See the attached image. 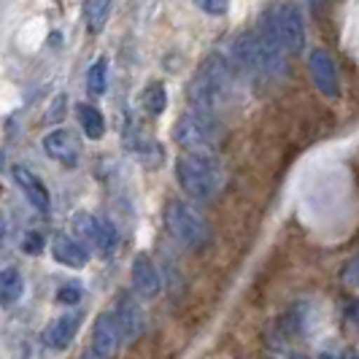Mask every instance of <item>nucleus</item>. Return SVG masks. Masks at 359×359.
<instances>
[{"label":"nucleus","instance_id":"nucleus-1","mask_svg":"<svg viewBox=\"0 0 359 359\" xmlns=\"http://www.w3.org/2000/svg\"><path fill=\"white\" fill-rule=\"evenodd\" d=\"M176 179H179L181 189L192 200H214L222 195L224 184H227V173L224 165L219 162L216 154L211 151H189L181 154L176 160Z\"/></svg>","mask_w":359,"mask_h":359},{"label":"nucleus","instance_id":"nucleus-2","mask_svg":"<svg viewBox=\"0 0 359 359\" xmlns=\"http://www.w3.org/2000/svg\"><path fill=\"white\" fill-rule=\"evenodd\" d=\"M230 90H233V68H230V62L224 57H219V54H211L195 71L192 81H189L192 111L216 114L227 103Z\"/></svg>","mask_w":359,"mask_h":359},{"label":"nucleus","instance_id":"nucleus-3","mask_svg":"<svg viewBox=\"0 0 359 359\" xmlns=\"http://www.w3.org/2000/svg\"><path fill=\"white\" fill-rule=\"evenodd\" d=\"M222 138H224V130L219 125L216 114L189 111L173 127V141L189 151H211L214 154V149H219Z\"/></svg>","mask_w":359,"mask_h":359},{"label":"nucleus","instance_id":"nucleus-4","mask_svg":"<svg viewBox=\"0 0 359 359\" xmlns=\"http://www.w3.org/2000/svg\"><path fill=\"white\" fill-rule=\"evenodd\" d=\"M165 224H168L170 235L179 241L181 246H187L192 252L205 249V243L211 241L208 222L198 211H192L187 203H181V200H170L168 203V208H165Z\"/></svg>","mask_w":359,"mask_h":359},{"label":"nucleus","instance_id":"nucleus-5","mask_svg":"<svg viewBox=\"0 0 359 359\" xmlns=\"http://www.w3.org/2000/svg\"><path fill=\"white\" fill-rule=\"evenodd\" d=\"M276 30L287 54H300L306 49V22L297 3H281L276 8Z\"/></svg>","mask_w":359,"mask_h":359},{"label":"nucleus","instance_id":"nucleus-6","mask_svg":"<svg viewBox=\"0 0 359 359\" xmlns=\"http://www.w3.org/2000/svg\"><path fill=\"white\" fill-rule=\"evenodd\" d=\"M114 322L119 327V338H122L127 346L138 343V338L144 335V327H146L144 308H141V303H138L130 292H122V294H119L116 308H114Z\"/></svg>","mask_w":359,"mask_h":359},{"label":"nucleus","instance_id":"nucleus-7","mask_svg":"<svg viewBox=\"0 0 359 359\" xmlns=\"http://www.w3.org/2000/svg\"><path fill=\"white\" fill-rule=\"evenodd\" d=\"M308 71L311 79L316 84V90L322 92L324 97L330 100H338L341 97V79H338V68L332 62V57L324 52V49H313L308 57Z\"/></svg>","mask_w":359,"mask_h":359},{"label":"nucleus","instance_id":"nucleus-8","mask_svg":"<svg viewBox=\"0 0 359 359\" xmlns=\"http://www.w3.org/2000/svg\"><path fill=\"white\" fill-rule=\"evenodd\" d=\"M11 176H14L19 189L25 192V198L30 200V205L38 208L41 214H49V208H52V198H49V189L43 187V181L38 179L30 168H25V165H17V168L11 170Z\"/></svg>","mask_w":359,"mask_h":359},{"label":"nucleus","instance_id":"nucleus-9","mask_svg":"<svg viewBox=\"0 0 359 359\" xmlns=\"http://www.w3.org/2000/svg\"><path fill=\"white\" fill-rule=\"evenodd\" d=\"M119 327L114 322V313H100L95 319V327H92V351L100 354V357L111 359L119 348Z\"/></svg>","mask_w":359,"mask_h":359},{"label":"nucleus","instance_id":"nucleus-10","mask_svg":"<svg viewBox=\"0 0 359 359\" xmlns=\"http://www.w3.org/2000/svg\"><path fill=\"white\" fill-rule=\"evenodd\" d=\"M79 327H81V313H65V316H60V319H54L52 324H46V330H43V343L54 348V351H65L68 346L73 343L76 338V332H79Z\"/></svg>","mask_w":359,"mask_h":359},{"label":"nucleus","instance_id":"nucleus-11","mask_svg":"<svg viewBox=\"0 0 359 359\" xmlns=\"http://www.w3.org/2000/svg\"><path fill=\"white\" fill-rule=\"evenodd\" d=\"M43 151L46 157H52L54 162L73 168L79 162V146L73 144V135L68 130H52L46 138H43Z\"/></svg>","mask_w":359,"mask_h":359},{"label":"nucleus","instance_id":"nucleus-12","mask_svg":"<svg viewBox=\"0 0 359 359\" xmlns=\"http://www.w3.org/2000/svg\"><path fill=\"white\" fill-rule=\"evenodd\" d=\"M52 257L60 265H68V268H84L90 262V252L81 241H76L71 235H57L52 241Z\"/></svg>","mask_w":359,"mask_h":359},{"label":"nucleus","instance_id":"nucleus-13","mask_svg":"<svg viewBox=\"0 0 359 359\" xmlns=\"http://www.w3.org/2000/svg\"><path fill=\"white\" fill-rule=\"evenodd\" d=\"M133 287L141 297H157L160 294V273L154 268L151 257L138 254L133 262Z\"/></svg>","mask_w":359,"mask_h":359},{"label":"nucleus","instance_id":"nucleus-14","mask_svg":"<svg viewBox=\"0 0 359 359\" xmlns=\"http://www.w3.org/2000/svg\"><path fill=\"white\" fill-rule=\"evenodd\" d=\"M233 60L238 62V68H243L246 73H262L259 43H257V36H254V30H252V33H243V36L235 38Z\"/></svg>","mask_w":359,"mask_h":359},{"label":"nucleus","instance_id":"nucleus-15","mask_svg":"<svg viewBox=\"0 0 359 359\" xmlns=\"http://www.w3.org/2000/svg\"><path fill=\"white\" fill-rule=\"evenodd\" d=\"M25 292V278L17 268H6L0 273V306L8 308L22 300Z\"/></svg>","mask_w":359,"mask_h":359},{"label":"nucleus","instance_id":"nucleus-16","mask_svg":"<svg viewBox=\"0 0 359 359\" xmlns=\"http://www.w3.org/2000/svg\"><path fill=\"white\" fill-rule=\"evenodd\" d=\"M76 114H79L81 130H84V135H87L90 141H100V138L106 135V119H103V114L95 106H87V103H84V106L76 108Z\"/></svg>","mask_w":359,"mask_h":359},{"label":"nucleus","instance_id":"nucleus-17","mask_svg":"<svg viewBox=\"0 0 359 359\" xmlns=\"http://www.w3.org/2000/svg\"><path fill=\"white\" fill-rule=\"evenodd\" d=\"M108 11H111V0H87V6H84V17H87L90 33L97 36V33L106 27Z\"/></svg>","mask_w":359,"mask_h":359},{"label":"nucleus","instance_id":"nucleus-18","mask_svg":"<svg viewBox=\"0 0 359 359\" xmlns=\"http://www.w3.org/2000/svg\"><path fill=\"white\" fill-rule=\"evenodd\" d=\"M141 106H144L146 114H151V116H160L165 106H168V92L162 84H149L144 92H141Z\"/></svg>","mask_w":359,"mask_h":359},{"label":"nucleus","instance_id":"nucleus-19","mask_svg":"<svg viewBox=\"0 0 359 359\" xmlns=\"http://www.w3.org/2000/svg\"><path fill=\"white\" fill-rule=\"evenodd\" d=\"M108 90V62L106 60H97L92 62L90 73H87V92L92 97H103Z\"/></svg>","mask_w":359,"mask_h":359},{"label":"nucleus","instance_id":"nucleus-20","mask_svg":"<svg viewBox=\"0 0 359 359\" xmlns=\"http://www.w3.org/2000/svg\"><path fill=\"white\" fill-rule=\"evenodd\" d=\"M71 227L81 235L84 241L95 243V235H97V227H100V219L97 216L87 214V211H79V214L71 216Z\"/></svg>","mask_w":359,"mask_h":359},{"label":"nucleus","instance_id":"nucleus-21","mask_svg":"<svg viewBox=\"0 0 359 359\" xmlns=\"http://www.w3.org/2000/svg\"><path fill=\"white\" fill-rule=\"evenodd\" d=\"M97 254H108L114 252V246H116V230H114V224L108 222V219H100V227H97V235H95V243H92Z\"/></svg>","mask_w":359,"mask_h":359},{"label":"nucleus","instance_id":"nucleus-22","mask_svg":"<svg viewBox=\"0 0 359 359\" xmlns=\"http://www.w3.org/2000/svg\"><path fill=\"white\" fill-rule=\"evenodd\" d=\"M81 297H84L81 284H62L57 289V303H62V306H76V303H81Z\"/></svg>","mask_w":359,"mask_h":359},{"label":"nucleus","instance_id":"nucleus-23","mask_svg":"<svg viewBox=\"0 0 359 359\" xmlns=\"http://www.w3.org/2000/svg\"><path fill=\"white\" fill-rule=\"evenodd\" d=\"M200 11H205V14H211V17H224L227 14V0H198Z\"/></svg>","mask_w":359,"mask_h":359},{"label":"nucleus","instance_id":"nucleus-24","mask_svg":"<svg viewBox=\"0 0 359 359\" xmlns=\"http://www.w3.org/2000/svg\"><path fill=\"white\" fill-rule=\"evenodd\" d=\"M41 246H43V238L38 233H30L27 238H25V243H22V249L27 254H38L41 252Z\"/></svg>","mask_w":359,"mask_h":359},{"label":"nucleus","instance_id":"nucleus-25","mask_svg":"<svg viewBox=\"0 0 359 359\" xmlns=\"http://www.w3.org/2000/svg\"><path fill=\"white\" fill-rule=\"evenodd\" d=\"M354 270H357V262L351 259V262H348V273H346V281H348V284H354V281H357V276H354Z\"/></svg>","mask_w":359,"mask_h":359},{"label":"nucleus","instance_id":"nucleus-26","mask_svg":"<svg viewBox=\"0 0 359 359\" xmlns=\"http://www.w3.org/2000/svg\"><path fill=\"white\" fill-rule=\"evenodd\" d=\"M81 359H106V357H100V354H95V351H90V354H84Z\"/></svg>","mask_w":359,"mask_h":359},{"label":"nucleus","instance_id":"nucleus-27","mask_svg":"<svg viewBox=\"0 0 359 359\" xmlns=\"http://www.w3.org/2000/svg\"><path fill=\"white\" fill-rule=\"evenodd\" d=\"M311 6H313V8H319V6H324V0H311Z\"/></svg>","mask_w":359,"mask_h":359},{"label":"nucleus","instance_id":"nucleus-28","mask_svg":"<svg viewBox=\"0 0 359 359\" xmlns=\"http://www.w3.org/2000/svg\"><path fill=\"white\" fill-rule=\"evenodd\" d=\"M319 359H338L335 354H319Z\"/></svg>","mask_w":359,"mask_h":359},{"label":"nucleus","instance_id":"nucleus-29","mask_svg":"<svg viewBox=\"0 0 359 359\" xmlns=\"http://www.w3.org/2000/svg\"><path fill=\"white\" fill-rule=\"evenodd\" d=\"M0 235H3V219H0Z\"/></svg>","mask_w":359,"mask_h":359},{"label":"nucleus","instance_id":"nucleus-30","mask_svg":"<svg viewBox=\"0 0 359 359\" xmlns=\"http://www.w3.org/2000/svg\"><path fill=\"white\" fill-rule=\"evenodd\" d=\"M292 359H308V357H292Z\"/></svg>","mask_w":359,"mask_h":359},{"label":"nucleus","instance_id":"nucleus-31","mask_svg":"<svg viewBox=\"0 0 359 359\" xmlns=\"http://www.w3.org/2000/svg\"><path fill=\"white\" fill-rule=\"evenodd\" d=\"M348 359H357V357H354V354H351V357H348Z\"/></svg>","mask_w":359,"mask_h":359}]
</instances>
